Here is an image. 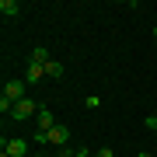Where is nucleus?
<instances>
[{"instance_id": "nucleus-12", "label": "nucleus", "mask_w": 157, "mask_h": 157, "mask_svg": "<svg viewBox=\"0 0 157 157\" xmlns=\"http://www.w3.org/2000/svg\"><path fill=\"white\" fill-rule=\"evenodd\" d=\"M136 157H157V154H150V150H143V154H136Z\"/></svg>"}, {"instance_id": "nucleus-5", "label": "nucleus", "mask_w": 157, "mask_h": 157, "mask_svg": "<svg viewBox=\"0 0 157 157\" xmlns=\"http://www.w3.org/2000/svg\"><path fill=\"white\" fill-rule=\"evenodd\" d=\"M42 77H45V67H39V63H28V73H25V84H39Z\"/></svg>"}, {"instance_id": "nucleus-6", "label": "nucleus", "mask_w": 157, "mask_h": 157, "mask_svg": "<svg viewBox=\"0 0 157 157\" xmlns=\"http://www.w3.org/2000/svg\"><path fill=\"white\" fill-rule=\"evenodd\" d=\"M0 14L4 17H17L21 14V4H17V0H0Z\"/></svg>"}, {"instance_id": "nucleus-2", "label": "nucleus", "mask_w": 157, "mask_h": 157, "mask_svg": "<svg viewBox=\"0 0 157 157\" xmlns=\"http://www.w3.org/2000/svg\"><path fill=\"white\" fill-rule=\"evenodd\" d=\"M56 115L49 112V108H39V115H35V129H42V133H49V129H56Z\"/></svg>"}, {"instance_id": "nucleus-7", "label": "nucleus", "mask_w": 157, "mask_h": 157, "mask_svg": "<svg viewBox=\"0 0 157 157\" xmlns=\"http://www.w3.org/2000/svg\"><path fill=\"white\" fill-rule=\"evenodd\" d=\"M45 77L59 80V77H63V63H59V59H49V63H45Z\"/></svg>"}, {"instance_id": "nucleus-9", "label": "nucleus", "mask_w": 157, "mask_h": 157, "mask_svg": "<svg viewBox=\"0 0 157 157\" xmlns=\"http://www.w3.org/2000/svg\"><path fill=\"white\" fill-rule=\"evenodd\" d=\"M67 157H91V147H77V150H70Z\"/></svg>"}, {"instance_id": "nucleus-14", "label": "nucleus", "mask_w": 157, "mask_h": 157, "mask_svg": "<svg viewBox=\"0 0 157 157\" xmlns=\"http://www.w3.org/2000/svg\"><path fill=\"white\" fill-rule=\"evenodd\" d=\"M154 154H157V143H154Z\"/></svg>"}, {"instance_id": "nucleus-15", "label": "nucleus", "mask_w": 157, "mask_h": 157, "mask_svg": "<svg viewBox=\"0 0 157 157\" xmlns=\"http://www.w3.org/2000/svg\"><path fill=\"white\" fill-rule=\"evenodd\" d=\"M154 39H157V28H154Z\"/></svg>"}, {"instance_id": "nucleus-1", "label": "nucleus", "mask_w": 157, "mask_h": 157, "mask_svg": "<svg viewBox=\"0 0 157 157\" xmlns=\"http://www.w3.org/2000/svg\"><path fill=\"white\" fill-rule=\"evenodd\" d=\"M39 108H42V105H35L32 98H21V101H17V105L11 108V119H14V122H25V119L39 115Z\"/></svg>"}, {"instance_id": "nucleus-4", "label": "nucleus", "mask_w": 157, "mask_h": 157, "mask_svg": "<svg viewBox=\"0 0 157 157\" xmlns=\"http://www.w3.org/2000/svg\"><path fill=\"white\" fill-rule=\"evenodd\" d=\"M4 150L11 157H25L28 154V140H4Z\"/></svg>"}, {"instance_id": "nucleus-3", "label": "nucleus", "mask_w": 157, "mask_h": 157, "mask_svg": "<svg viewBox=\"0 0 157 157\" xmlns=\"http://www.w3.org/2000/svg\"><path fill=\"white\" fill-rule=\"evenodd\" d=\"M67 140H70V129L63 126V122H59L56 129H49V147H63Z\"/></svg>"}, {"instance_id": "nucleus-8", "label": "nucleus", "mask_w": 157, "mask_h": 157, "mask_svg": "<svg viewBox=\"0 0 157 157\" xmlns=\"http://www.w3.org/2000/svg\"><path fill=\"white\" fill-rule=\"evenodd\" d=\"M49 59H52V56H49V49H42V45H35V52H32V59H28V63H39V67H45Z\"/></svg>"}, {"instance_id": "nucleus-10", "label": "nucleus", "mask_w": 157, "mask_h": 157, "mask_svg": "<svg viewBox=\"0 0 157 157\" xmlns=\"http://www.w3.org/2000/svg\"><path fill=\"white\" fill-rule=\"evenodd\" d=\"M94 157H115V150L112 147H101V150H94Z\"/></svg>"}, {"instance_id": "nucleus-11", "label": "nucleus", "mask_w": 157, "mask_h": 157, "mask_svg": "<svg viewBox=\"0 0 157 157\" xmlns=\"http://www.w3.org/2000/svg\"><path fill=\"white\" fill-rule=\"evenodd\" d=\"M143 126H147V129H154V133H157V115H147V119H143Z\"/></svg>"}, {"instance_id": "nucleus-13", "label": "nucleus", "mask_w": 157, "mask_h": 157, "mask_svg": "<svg viewBox=\"0 0 157 157\" xmlns=\"http://www.w3.org/2000/svg\"><path fill=\"white\" fill-rule=\"evenodd\" d=\"M39 157H52V154H39Z\"/></svg>"}]
</instances>
